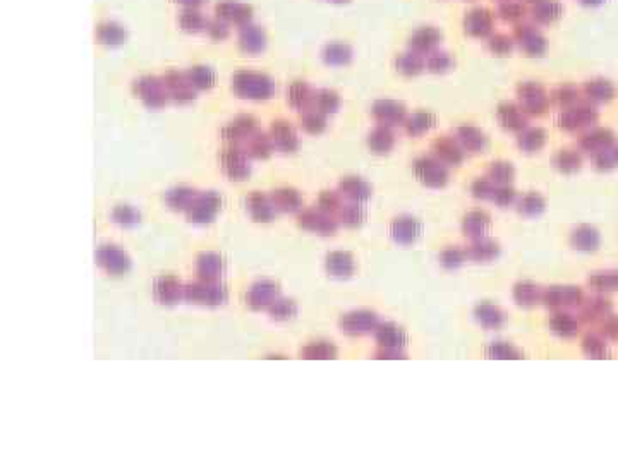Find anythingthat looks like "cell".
<instances>
[{"instance_id":"cell-1","label":"cell","mask_w":618,"mask_h":463,"mask_svg":"<svg viewBox=\"0 0 618 463\" xmlns=\"http://www.w3.org/2000/svg\"><path fill=\"white\" fill-rule=\"evenodd\" d=\"M184 299L201 306H220L227 299V290L217 281L198 280L184 285Z\"/></svg>"},{"instance_id":"cell-2","label":"cell","mask_w":618,"mask_h":463,"mask_svg":"<svg viewBox=\"0 0 618 463\" xmlns=\"http://www.w3.org/2000/svg\"><path fill=\"white\" fill-rule=\"evenodd\" d=\"M584 301V292L575 285H553L543 290V301L548 309L567 311L579 307Z\"/></svg>"},{"instance_id":"cell-3","label":"cell","mask_w":618,"mask_h":463,"mask_svg":"<svg viewBox=\"0 0 618 463\" xmlns=\"http://www.w3.org/2000/svg\"><path fill=\"white\" fill-rule=\"evenodd\" d=\"M378 324L380 320L376 313L368 309L350 311V313L343 314L339 321L340 331L349 336H364L369 335V333H375Z\"/></svg>"},{"instance_id":"cell-4","label":"cell","mask_w":618,"mask_h":463,"mask_svg":"<svg viewBox=\"0 0 618 463\" xmlns=\"http://www.w3.org/2000/svg\"><path fill=\"white\" fill-rule=\"evenodd\" d=\"M298 225L302 230H308L318 235L323 237H332L335 235L339 230V220L332 217L330 213H325L323 210H304L302 213H299L298 217Z\"/></svg>"},{"instance_id":"cell-5","label":"cell","mask_w":618,"mask_h":463,"mask_svg":"<svg viewBox=\"0 0 618 463\" xmlns=\"http://www.w3.org/2000/svg\"><path fill=\"white\" fill-rule=\"evenodd\" d=\"M96 265L107 273V275L119 276L129 272L131 268V259L129 256L116 246H102L95 253Z\"/></svg>"},{"instance_id":"cell-6","label":"cell","mask_w":618,"mask_h":463,"mask_svg":"<svg viewBox=\"0 0 618 463\" xmlns=\"http://www.w3.org/2000/svg\"><path fill=\"white\" fill-rule=\"evenodd\" d=\"M222 206V198L215 192H206L203 196H196L190 208L186 210V217L191 223L205 225L213 221L218 210Z\"/></svg>"},{"instance_id":"cell-7","label":"cell","mask_w":618,"mask_h":463,"mask_svg":"<svg viewBox=\"0 0 618 463\" xmlns=\"http://www.w3.org/2000/svg\"><path fill=\"white\" fill-rule=\"evenodd\" d=\"M423 235V223L410 214H401L390 223V237L399 246H412Z\"/></svg>"},{"instance_id":"cell-8","label":"cell","mask_w":618,"mask_h":463,"mask_svg":"<svg viewBox=\"0 0 618 463\" xmlns=\"http://www.w3.org/2000/svg\"><path fill=\"white\" fill-rule=\"evenodd\" d=\"M414 170H416L417 179L428 187L440 189L449 182V170H447L445 163L440 162L438 158H421L414 165Z\"/></svg>"},{"instance_id":"cell-9","label":"cell","mask_w":618,"mask_h":463,"mask_svg":"<svg viewBox=\"0 0 618 463\" xmlns=\"http://www.w3.org/2000/svg\"><path fill=\"white\" fill-rule=\"evenodd\" d=\"M579 321L582 324H598L608 314L613 313V306L603 294H596L593 297H584L579 307Z\"/></svg>"},{"instance_id":"cell-10","label":"cell","mask_w":618,"mask_h":463,"mask_svg":"<svg viewBox=\"0 0 618 463\" xmlns=\"http://www.w3.org/2000/svg\"><path fill=\"white\" fill-rule=\"evenodd\" d=\"M598 122V112L593 107H569L558 117V125L565 131H580Z\"/></svg>"},{"instance_id":"cell-11","label":"cell","mask_w":618,"mask_h":463,"mask_svg":"<svg viewBox=\"0 0 618 463\" xmlns=\"http://www.w3.org/2000/svg\"><path fill=\"white\" fill-rule=\"evenodd\" d=\"M277 299H279V285L270 280L256 281V283L251 285V288L246 294L247 306L253 311L268 309Z\"/></svg>"},{"instance_id":"cell-12","label":"cell","mask_w":618,"mask_h":463,"mask_svg":"<svg viewBox=\"0 0 618 463\" xmlns=\"http://www.w3.org/2000/svg\"><path fill=\"white\" fill-rule=\"evenodd\" d=\"M491 225H493V220H491L490 213L483 210H472L464 214L461 228L468 239L476 240L486 237L488 232L491 230Z\"/></svg>"},{"instance_id":"cell-13","label":"cell","mask_w":618,"mask_h":463,"mask_svg":"<svg viewBox=\"0 0 618 463\" xmlns=\"http://www.w3.org/2000/svg\"><path fill=\"white\" fill-rule=\"evenodd\" d=\"M153 297L162 306H173L184 299V285L173 276H160L153 283Z\"/></svg>"},{"instance_id":"cell-14","label":"cell","mask_w":618,"mask_h":463,"mask_svg":"<svg viewBox=\"0 0 618 463\" xmlns=\"http://www.w3.org/2000/svg\"><path fill=\"white\" fill-rule=\"evenodd\" d=\"M325 269L333 278L347 280L356 272V259L347 251H333L325 258Z\"/></svg>"},{"instance_id":"cell-15","label":"cell","mask_w":618,"mask_h":463,"mask_svg":"<svg viewBox=\"0 0 618 463\" xmlns=\"http://www.w3.org/2000/svg\"><path fill=\"white\" fill-rule=\"evenodd\" d=\"M519 98L520 103H523L524 112L532 113V116H541V113H545L548 107V100L545 90H543L539 84L534 83L523 84V86L519 88Z\"/></svg>"},{"instance_id":"cell-16","label":"cell","mask_w":618,"mask_h":463,"mask_svg":"<svg viewBox=\"0 0 618 463\" xmlns=\"http://www.w3.org/2000/svg\"><path fill=\"white\" fill-rule=\"evenodd\" d=\"M502 253V247L497 240L490 239V237H483V239L471 240L468 247H465V254L468 259L472 262H490L495 261Z\"/></svg>"},{"instance_id":"cell-17","label":"cell","mask_w":618,"mask_h":463,"mask_svg":"<svg viewBox=\"0 0 618 463\" xmlns=\"http://www.w3.org/2000/svg\"><path fill=\"white\" fill-rule=\"evenodd\" d=\"M373 335H375L378 347L385 348H402L404 350L407 342H409L407 333L395 323H380Z\"/></svg>"},{"instance_id":"cell-18","label":"cell","mask_w":618,"mask_h":463,"mask_svg":"<svg viewBox=\"0 0 618 463\" xmlns=\"http://www.w3.org/2000/svg\"><path fill=\"white\" fill-rule=\"evenodd\" d=\"M224 258L217 253H203L196 259V275H198L199 280L217 281L218 278L224 275Z\"/></svg>"},{"instance_id":"cell-19","label":"cell","mask_w":618,"mask_h":463,"mask_svg":"<svg viewBox=\"0 0 618 463\" xmlns=\"http://www.w3.org/2000/svg\"><path fill=\"white\" fill-rule=\"evenodd\" d=\"M548 326H550L551 333H555L557 336L571 340L579 335L582 323L579 321V317L572 316L565 311H555V314L548 321Z\"/></svg>"},{"instance_id":"cell-20","label":"cell","mask_w":618,"mask_h":463,"mask_svg":"<svg viewBox=\"0 0 618 463\" xmlns=\"http://www.w3.org/2000/svg\"><path fill=\"white\" fill-rule=\"evenodd\" d=\"M601 235L591 225H579L571 232V246L580 253H594L599 249Z\"/></svg>"},{"instance_id":"cell-21","label":"cell","mask_w":618,"mask_h":463,"mask_svg":"<svg viewBox=\"0 0 618 463\" xmlns=\"http://www.w3.org/2000/svg\"><path fill=\"white\" fill-rule=\"evenodd\" d=\"M543 290H545V288H543L541 285L534 283V281L523 280V281H517V283L513 285L512 297H513V301H516L517 306L534 307V306H538V304H541Z\"/></svg>"},{"instance_id":"cell-22","label":"cell","mask_w":618,"mask_h":463,"mask_svg":"<svg viewBox=\"0 0 618 463\" xmlns=\"http://www.w3.org/2000/svg\"><path fill=\"white\" fill-rule=\"evenodd\" d=\"M474 320L484 329H498L505 324V313L491 302H481L474 307Z\"/></svg>"},{"instance_id":"cell-23","label":"cell","mask_w":618,"mask_h":463,"mask_svg":"<svg viewBox=\"0 0 618 463\" xmlns=\"http://www.w3.org/2000/svg\"><path fill=\"white\" fill-rule=\"evenodd\" d=\"M613 139H615V136L610 129H593V131H589L580 138V150L596 157L601 151L608 150L613 144Z\"/></svg>"},{"instance_id":"cell-24","label":"cell","mask_w":618,"mask_h":463,"mask_svg":"<svg viewBox=\"0 0 618 463\" xmlns=\"http://www.w3.org/2000/svg\"><path fill=\"white\" fill-rule=\"evenodd\" d=\"M247 210H249L251 217L258 223H268L275 218L277 210L273 206L272 198H266L261 192H253V194L247 198Z\"/></svg>"},{"instance_id":"cell-25","label":"cell","mask_w":618,"mask_h":463,"mask_svg":"<svg viewBox=\"0 0 618 463\" xmlns=\"http://www.w3.org/2000/svg\"><path fill=\"white\" fill-rule=\"evenodd\" d=\"M235 91L249 98H266L272 93V84L260 76H240L235 81Z\"/></svg>"},{"instance_id":"cell-26","label":"cell","mask_w":618,"mask_h":463,"mask_svg":"<svg viewBox=\"0 0 618 463\" xmlns=\"http://www.w3.org/2000/svg\"><path fill=\"white\" fill-rule=\"evenodd\" d=\"M464 148L454 141L452 138H440L438 141H435L433 144V151H435L436 158L440 162L447 163V165H461L462 160H464Z\"/></svg>"},{"instance_id":"cell-27","label":"cell","mask_w":618,"mask_h":463,"mask_svg":"<svg viewBox=\"0 0 618 463\" xmlns=\"http://www.w3.org/2000/svg\"><path fill=\"white\" fill-rule=\"evenodd\" d=\"M580 348H582V354L587 359H594V361H603V359H610V348H608V340L603 338L598 331L586 333L580 342Z\"/></svg>"},{"instance_id":"cell-28","label":"cell","mask_w":618,"mask_h":463,"mask_svg":"<svg viewBox=\"0 0 618 463\" xmlns=\"http://www.w3.org/2000/svg\"><path fill=\"white\" fill-rule=\"evenodd\" d=\"M375 113L376 120L381 122L383 125H397L402 124L405 118V109L397 102H378L375 105Z\"/></svg>"},{"instance_id":"cell-29","label":"cell","mask_w":618,"mask_h":463,"mask_svg":"<svg viewBox=\"0 0 618 463\" xmlns=\"http://www.w3.org/2000/svg\"><path fill=\"white\" fill-rule=\"evenodd\" d=\"M340 194L349 198L354 203H364L371 198V187L364 182V180L357 179V177H347L343 179L339 185Z\"/></svg>"},{"instance_id":"cell-30","label":"cell","mask_w":618,"mask_h":463,"mask_svg":"<svg viewBox=\"0 0 618 463\" xmlns=\"http://www.w3.org/2000/svg\"><path fill=\"white\" fill-rule=\"evenodd\" d=\"M587 285L596 294H610L618 292V269H603L596 272L587 278Z\"/></svg>"},{"instance_id":"cell-31","label":"cell","mask_w":618,"mask_h":463,"mask_svg":"<svg viewBox=\"0 0 618 463\" xmlns=\"http://www.w3.org/2000/svg\"><path fill=\"white\" fill-rule=\"evenodd\" d=\"M498 120L509 131H523L527 125V118L523 113V110L519 107L512 105V103H503L498 109Z\"/></svg>"},{"instance_id":"cell-32","label":"cell","mask_w":618,"mask_h":463,"mask_svg":"<svg viewBox=\"0 0 618 463\" xmlns=\"http://www.w3.org/2000/svg\"><path fill=\"white\" fill-rule=\"evenodd\" d=\"M272 203L275 206V210L282 211V213H295V211L302 208V198L294 189H279V191H273Z\"/></svg>"},{"instance_id":"cell-33","label":"cell","mask_w":618,"mask_h":463,"mask_svg":"<svg viewBox=\"0 0 618 463\" xmlns=\"http://www.w3.org/2000/svg\"><path fill=\"white\" fill-rule=\"evenodd\" d=\"M484 355L491 361H520L524 359V352L509 342H491L484 348Z\"/></svg>"},{"instance_id":"cell-34","label":"cell","mask_w":618,"mask_h":463,"mask_svg":"<svg viewBox=\"0 0 618 463\" xmlns=\"http://www.w3.org/2000/svg\"><path fill=\"white\" fill-rule=\"evenodd\" d=\"M457 139L462 144V148L468 150L469 153H479V151H483L486 148V138H484L483 132L479 129L471 127V125L458 127Z\"/></svg>"},{"instance_id":"cell-35","label":"cell","mask_w":618,"mask_h":463,"mask_svg":"<svg viewBox=\"0 0 618 463\" xmlns=\"http://www.w3.org/2000/svg\"><path fill=\"white\" fill-rule=\"evenodd\" d=\"M337 220L342 227L346 228H357L364 223L366 220V211L359 203H349V205H343L337 213Z\"/></svg>"},{"instance_id":"cell-36","label":"cell","mask_w":618,"mask_h":463,"mask_svg":"<svg viewBox=\"0 0 618 463\" xmlns=\"http://www.w3.org/2000/svg\"><path fill=\"white\" fill-rule=\"evenodd\" d=\"M301 357L306 361H332L337 359V347L332 342H313L302 347Z\"/></svg>"},{"instance_id":"cell-37","label":"cell","mask_w":618,"mask_h":463,"mask_svg":"<svg viewBox=\"0 0 618 463\" xmlns=\"http://www.w3.org/2000/svg\"><path fill=\"white\" fill-rule=\"evenodd\" d=\"M584 95H586L587 100H591V102L605 103L610 102V100L615 96V88H613V84L610 83V81L594 79L586 83V86H584Z\"/></svg>"},{"instance_id":"cell-38","label":"cell","mask_w":618,"mask_h":463,"mask_svg":"<svg viewBox=\"0 0 618 463\" xmlns=\"http://www.w3.org/2000/svg\"><path fill=\"white\" fill-rule=\"evenodd\" d=\"M224 166L227 175L235 180L244 179L249 173V165H247L246 157L242 153H239V151H229V153H225Z\"/></svg>"},{"instance_id":"cell-39","label":"cell","mask_w":618,"mask_h":463,"mask_svg":"<svg viewBox=\"0 0 618 463\" xmlns=\"http://www.w3.org/2000/svg\"><path fill=\"white\" fill-rule=\"evenodd\" d=\"M546 210V201L538 192H527L517 203V211L527 218L539 217Z\"/></svg>"},{"instance_id":"cell-40","label":"cell","mask_w":618,"mask_h":463,"mask_svg":"<svg viewBox=\"0 0 618 463\" xmlns=\"http://www.w3.org/2000/svg\"><path fill=\"white\" fill-rule=\"evenodd\" d=\"M194 198H196V191H192L190 187H179L167 192L165 203L169 205L170 210L186 211L191 206V203L194 201Z\"/></svg>"},{"instance_id":"cell-41","label":"cell","mask_w":618,"mask_h":463,"mask_svg":"<svg viewBox=\"0 0 618 463\" xmlns=\"http://www.w3.org/2000/svg\"><path fill=\"white\" fill-rule=\"evenodd\" d=\"M546 143V132L541 127H532L525 129L524 132H520L519 136V146L523 148L527 153H534L539 151Z\"/></svg>"},{"instance_id":"cell-42","label":"cell","mask_w":618,"mask_h":463,"mask_svg":"<svg viewBox=\"0 0 618 463\" xmlns=\"http://www.w3.org/2000/svg\"><path fill=\"white\" fill-rule=\"evenodd\" d=\"M273 141L284 151H292L298 146V138H295L294 129L286 124V122H279V124L273 125Z\"/></svg>"},{"instance_id":"cell-43","label":"cell","mask_w":618,"mask_h":463,"mask_svg":"<svg viewBox=\"0 0 618 463\" xmlns=\"http://www.w3.org/2000/svg\"><path fill=\"white\" fill-rule=\"evenodd\" d=\"M268 314L273 321H288L298 314V306L292 299L279 297L268 307Z\"/></svg>"},{"instance_id":"cell-44","label":"cell","mask_w":618,"mask_h":463,"mask_svg":"<svg viewBox=\"0 0 618 463\" xmlns=\"http://www.w3.org/2000/svg\"><path fill=\"white\" fill-rule=\"evenodd\" d=\"M513 175H516V170H513L512 163L507 162L491 163L490 170H488V179L497 185H509L513 180Z\"/></svg>"},{"instance_id":"cell-45","label":"cell","mask_w":618,"mask_h":463,"mask_svg":"<svg viewBox=\"0 0 618 463\" xmlns=\"http://www.w3.org/2000/svg\"><path fill=\"white\" fill-rule=\"evenodd\" d=\"M438 261L445 269H457L468 261V254H465V249H461V247L457 246H450L445 247V249L440 253Z\"/></svg>"},{"instance_id":"cell-46","label":"cell","mask_w":618,"mask_h":463,"mask_svg":"<svg viewBox=\"0 0 618 463\" xmlns=\"http://www.w3.org/2000/svg\"><path fill=\"white\" fill-rule=\"evenodd\" d=\"M555 165L560 172L564 173H573L580 168L582 165V158L577 151L573 150H562L560 153L555 157Z\"/></svg>"},{"instance_id":"cell-47","label":"cell","mask_w":618,"mask_h":463,"mask_svg":"<svg viewBox=\"0 0 618 463\" xmlns=\"http://www.w3.org/2000/svg\"><path fill=\"white\" fill-rule=\"evenodd\" d=\"M394 146V134L387 127H378L369 134V148L375 153H388Z\"/></svg>"},{"instance_id":"cell-48","label":"cell","mask_w":618,"mask_h":463,"mask_svg":"<svg viewBox=\"0 0 618 463\" xmlns=\"http://www.w3.org/2000/svg\"><path fill=\"white\" fill-rule=\"evenodd\" d=\"M435 125V117L428 112H417L407 120V132L410 136H421Z\"/></svg>"},{"instance_id":"cell-49","label":"cell","mask_w":618,"mask_h":463,"mask_svg":"<svg viewBox=\"0 0 618 463\" xmlns=\"http://www.w3.org/2000/svg\"><path fill=\"white\" fill-rule=\"evenodd\" d=\"M139 213L131 206H117L112 211V220L114 223L121 225V227H136L139 223Z\"/></svg>"},{"instance_id":"cell-50","label":"cell","mask_w":618,"mask_h":463,"mask_svg":"<svg viewBox=\"0 0 618 463\" xmlns=\"http://www.w3.org/2000/svg\"><path fill=\"white\" fill-rule=\"evenodd\" d=\"M139 88H141L139 91H141V96H143V100L146 105H150V107L164 105L165 95H164V91H162L160 84H157L155 81H148V83H143Z\"/></svg>"},{"instance_id":"cell-51","label":"cell","mask_w":618,"mask_h":463,"mask_svg":"<svg viewBox=\"0 0 618 463\" xmlns=\"http://www.w3.org/2000/svg\"><path fill=\"white\" fill-rule=\"evenodd\" d=\"M598 333L608 342H618V314H608L598 323Z\"/></svg>"},{"instance_id":"cell-52","label":"cell","mask_w":618,"mask_h":463,"mask_svg":"<svg viewBox=\"0 0 618 463\" xmlns=\"http://www.w3.org/2000/svg\"><path fill=\"white\" fill-rule=\"evenodd\" d=\"M596 168L599 170H612L618 166V144H612L608 150L601 151L594 157Z\"/></svg>"},{"instance_id":"cell-53","label":"cell","mask_w":618,"mask_h":463,"mask_svg":"<svg viewBox=\"0 0 618 463\" xmlns=\"http://www.w3.org/2000/svg\"><path fill=\"white\" fill-rule=\"evenodd\" d=\"M318 206L320 210H323L325 213H339L340 208H342V194L339 192H332V191H325L321 192L320 199H318Z\"/></svg>"},{"instance_id":"cell-54","label":"cell","mask_w":618,"mask_h":463,"mask_svg":"<svg viewBox=\"0 0 618 463\" xmlns=\"http://www.w3.org/2000/svg\"><path fill=\"white\" fill-rule=\"evenodd\" d=\"M498 185L495 182H491L490 179H477L474 184H472L471 192L476 199H481V201H486V199H493L495 192H497Z\"/></svg>"},{"instance_id":"cell-55","label":"cell","mask_w":618,"mask_h":463,"mask_svg":"<svg viewBox=\"0 0 618 463\" xmlns=\"http://www.w3.org/2000/svg\"><path fill=\"white\" fill-rule=\"evenodd\" d=\"M516 199L517 194L512 187H509V185H498L497 192H495L491 201H493L498 208H509V206H512L513 203H516Z\"/></svg>"},{"instance_id":"cell-56","label":"cell","mask_w":618,"mask_h":463,"mask_svg":"<svg viewBox=\"0 0 618 463\" xmlns=\"http://www.w3.org/2000/svg\"><path fill=\"white\" fill-rule=\"evenodd\" d=\"M553 98L558 105L572 107V105H575L577 100H579V90L573 86H562L555 91Z\"/></svg>"},{"instance_id":"cell-57","label":"cell","mask_w":618,"mask_h":463,"mask_svg":"<svg viewBox=\"0 0 618 463\" xmlns=\"http://www.w3.org/2000/svg\"><path fill=\"white\" fill-rule=\"evenodd\" d=\"M291 102L295 109H306L311 102V91L304 84H298V86L292 88L291 93Z\"/></svg>"},{"instance_id":"cell-58","label":"cell","mask_w":618,"mask_h":463,"mask_svg":"<svg viewBox=\"0 0 618 463\" xmlns=\"http://www.w3.org/2000/svg\"><path fill=\"white\" fill-rule=\"evenodd\" d=\"M373 359H376V361H404V359H407V355L402 348L378 347Z\"/></svg>"},{"instance_id":"cell-59","label":"cell","mask_w":618,"mask_h":463,"mask_svg":"<svg viewBox=\"0 0 618 463\" xmlns=\"http://www.w3.org/2000/svg\"><path fill=\"white\" fill-rule=\"evenodd\" d=\"M316 105L321 112H335L339 107V98L330 91H321L316 96Z\"/></svg>"},{"instance_id":"cell-60","label":"cell","mask_w":618,"mask_h":463,"mask_svg":"<svg viewBox=\"0 0 618 463\" xmlns=\"http://www.w3.org/2000/svg\"><path fill=\"white\" fill-rule=\"evenodd\" d=\"M302 125H304V129L308 132H321L325 127V118L321 113L309 112L302 118Z\"/></svg>"},{"instance_id":"cell-61","label":"cell","mask_w":618,"mask_h":463,"mask_svg":"<svg viewBox=\"0 0 618 463\" xmlns=\"http://www.w3.org/2000/svg\"><path fill=\"white\" fill-rule=\"evenodd\" d=\"M268 139L265 138V136H254V138H251V143H249V153L253 155V157H265L266 153H268Z\"/></svg>"}]
</instances>
